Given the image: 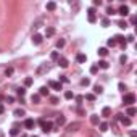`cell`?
<instances>
[{
    "label": "cell",
    "instance_id": "obj_25",
    "mask_svg": "<svg viewBox=\"0 0 137 137\" xmlns=\"http://www.w3.org/2000/svg\"><path fill=\"white\" fill-rule=\"evenodd\" d=\"M65 98H68V100H71V98H74V94L71 92V90H66V92H65Z\"/></svg>",
    "mask_w": 137,
    "mask_h": 137
},
{
    "label": "cell",
    "instance_id": "obj_32",
    "mask_svg": "<svg viewBox=\"0 0 137 137\" xmlns=\"http://www.w3.org/2000/svg\"><path fill=\"white\" fill-rule=\"evenodd\" d=\"M32 82H34V81H32V78H26V79H24V85H26V87L32 85Z\"/></svg>",
    "mask_w": 137,
    "mask_h": 137
},
{
    "label": "cell",
    "instance_id": "obj_5",
    "mask_svg": "<svg viewBox=\"0 0 137 137\" xmlns=\"http://www.w3.org/2000/svg\"><path fill=\"white\" fill-rule=\"evenodd\" d=\"M87 13H89V15H87L89 23H95V21H97V16H95V8H94V7H92V8H89V10H87Z\"/></svg>",
    "mask_w": 137,
    "mask_h": 137
},
{
    "label": "cell",
    "instance_id": "obj_6",
    "mask_svg": "<svg viewBox=\"0 0 137 137\" xmlns=\"http://www.w3.org/2000/svg\"><path fill=\"white\" fill-rule=\"evenodd\" d=\"M48 87H52V89H55V90H61L63 89V84L58 82V81H48Z\"/></svg>",
    "mask_w": 137,
    "mask_h": 137
},
{
    "label": "cell",
    "instance_id": "obj_45",
    "mask_svg": "<svg viewBox=\"0 0 137 137\" xmlns=\"http://www.w3.org/2000/svg\"><path fill=\"white\" fill-rule=\"evenodd\" d=\"M118 87H119V90H123V92L126 90V85H124V82H119V84H118Z\"/></svg>",
    "mask_w": 137,
    "mask_h": 137
},
{
    "label": "cell",
    "instance_id": "obj_37",
    "mask_svg": "<svg viewBox=\"0 0 137 137\" xmlns=\"http://www.w3.org/2000/svg\"><path fill=\"white\" fill-rule=\"evenodd\" d=\"M11 74H13V68H11V66H8V68L5 69V76L8 78V76H11Z\"/></svg>",
    "mask_w": 137,
    "mask_h": 137
},
{
    "label": "cell",
    "instance_id": "obj_28",
    "mask_svg": "<svg viewBox=\"0 0 137 137\" xmlns=\"http://www.w3.org/2000/svg\"><path fill=\"white\" fill-rule=\"evenodd\" d=\"M16 94L20 95V97H24V94H26V89H24V87H20V89L16 90Z\"/></svg>",
    "mask_w": 137,
    "mask_h": 137
},
{
    "label": "cell",
    "instance_id": "obj_29",
    "mask_svg": "<svg viewBox=\"0 0 137 137\" xmlns=\"http://www.w3.org/2000/svg\"><path fill=\"white\" fill-rule=\"evenodd\" d=\"M74 98H76V103H78V105H81L82 100H84V97H82V95H74Z\"/></svg>",
    "mask_w": 137,
    "mask_h": 137
},
{
    "label": "cell",
    "instance_id": "obj_7",
    "mask_svg": "<svg viewBox=\"0 0 137 137\" xmlns=\"http://www.w3.org/2000/svg\"><path fill=\"white\" fill-rule=\"evenodd\" d=\"M118 15L127 16V15H129V7H127V5H121V7H119V10H118Z\"/></svg>",
    "mask_w": 137,
    "mask_h": 137
},
{
    "label": "cell",
    "instance_id": "obj_38",
    "mask_svg": "<svg viewBox=\"0 0 137 137\" xmlns=\"http://www.w3.org/2000/svg\"><path fill=\"white\" fill-rule=\"evenodd\" d=\"M106 45H108V47H115V45H116L115 39H108V40H106Z\"/></svg>",
    "mask_w": 137,
    "mask_h": 137
},
{
    "label": "cell",
    "instance_id": "obj_51",
    "mask_svg": "<svg viewBox=\"0 0 137 137\" xmlns=\"http://www.w3.org/2000/svg\"><path fill=\"white\" fill-rule=\"evenodd\" d=\"M131 137H137V132H136V131H132V132H131Z\"/></svg>",
    "mask_w": 137,
    "mask_h": 137
},
{
    "label": "cell",
    "instance_id": "obj_11",
    "mask_svg": "<svg viewBox=\"0 0 137 137\" xmlns=\"http://www.w3.org/2000/svg\"><path fill=\"white\" fill-rule=\"evenodd\" d=\"M76 61H78V63H85V61H87V55L78 53V55H76Z\"/></svg>",
    "mask_w": 137,
    "mask_h": 137
},
{
    "label": "cell",
    "instance_id": "obj_49",
    "mask_svg": "<svg viewBox=\"0 0 137 137\" xmlns=\"http://www.w3.org/2000/svg\"><path fill=\"white\" fill-rule=\"evenodd\" d=\"M7 102H10V103H13V102H15V98H13V97H8V98H7Z\"/></svg>",
    "mask_w": 137,
    "mask_h": 137
},
{
    "label": "cell",
    "instance_id": "obj_36",
    "mask_svg": "<svg viewBox=\"0 0 137 137\" xmlns=\"http://www.w3.org/2000/svg\"><path fill=\"white\" fill-rule=\"evenodd\" d=\"M100 131H102V132L108 131V124H106V123H100Z\"/></svg>",
    "mask_w": 137,
    "mask_h": 137
},
{
    "label": "cell",
    "instance_id": "obj_48",
    "mask_svg": "<svg viewBox=\"0 0 137 137\" xmlns=\"http://www.w3.org/2000/svg\"><path fill=\"white\" fill-rule=\"evenodd\" d=\"M136 21H137V18H136V16H132V18H131V24H136Z\"/></svg>",
    "mask_w": 137,
    "mask_h": 137
},
{
    "label": "cell",
    "instance_id": "obj_33",
    "mask_svg": "<svg viewBox=\"0 0 137 137\" xmlns=\"http://www.w3.org/2000/svg\"><path fill=\"white\" fill-rule=\"evenodd\" d=\"M102 26L108 27V26H110V20H108V18H103V20H102Z\"/></svg>",
    "mask_w": 137,
    "mask_h": 137
},
{
    "label": "cell",
    "instance_id": "obj_1",
    "mask_svg": "<svg viewBox=\"0 0 137 137\" xmlns=\"http://www.w3.org/2000/svg\"><path fill=\"white\" fill-rule=\"evenodd\" d=\"M39 124H40V127H42L44 132H50V131H52V127H53V123L45 121L44 118H40V119H39Z\"/></svg>",
    "mask_w": 137,
    "mask_h": 137
},
{
    "label": "cell",
    "instance_id": "obj_26",
    "mask_svg": "<svg viewBox=\"0 0 137 137\" xmlns=\"http://www.w3.org/2000/svg\"><path fill=\"white\" fill-rule=\"evenodd\" d=\"M118 26L121 27V29H126V27L129 26V24H127V23L124 21V20H121V21H118Z\"/></svg>",
    "mask_w": 137,
    "mask_h": 137
},
{
    "label": "cell",
    "instance_id": "obj_14",
    "mask_svg": "<svg viewBox=\"0 0 137 137\" xmlns=\"http://www.w3.org/2000/svg\"><path fill=\"white\" fill-rule=\"evenodd\" d=\"M13 115L20 118V116H24V115H26V111H24V108H16V110L13 111Z\"/></svg>",
    "mask_w": 137,
    "mask_h": 137
},
{
    "label": "cell",
    "instance_id": "obj_3",
    "mask_svg": "<svg viewBox=\"0 0 137 137\" xmlns=\"http://www.w3.org/2000/svg\"><path fill=\"white\" fill-rule=\"evenodd\" d=\"M48 69H50V66H48L47 63H44V65H40V66H39V68H37L36 74H37V76H42V74H45V73H47Z\"/></svg>",
    "mask_w": 137,
    "mask_h": 137
},
{
    "label": "cell",
    "instance_id": "obj_50",
    "mask_svg": "<svg viewBox=\"0 0 137 137\" xmlns=\"http://www.w3.org/2000/svg\"><path fill=\"white\" fill-rule=\"evenodd\" d=\"M3 111H5V108H3V105H2V103H0V115H2V113H3Z\"/></svg>",
    "mask_w": 137,
    "mask_h": 137
},
{
    "label": "cell",
    "instance_id": "obj_42",
    "mask_svg": "<svg viewBox=\"0 0 137 137\" xmlns=\"http://www.w3.org/2000/svg\"><path fill=\"white\" fill-rule=\"evenodd\" d=\"M10 134H11V136H18V134H20V131H18L16 127H13V129L10 131Z\"/></svg>",
    "mask_w": 137,
    "mask_h": 137
},
{
    "label": "cell",
    "instance_id": "obj_52",
    "mask_svg": "<svg viewBox=\"0 0 137 137\" xmlns=\"http://www.w3.org/2000/svg\"><path fill=\"white\" fill-rule=\"evenodd\" d=\"M31 137H39V136H31Z\"/></svg>",
    "mask_w": 137,
    "mask_h": 137
},
{
    "label": "cell",
    "instance_id": "obj_31",
    "mask_svg": "<svg viewBox=\"0 0 137 137\" xmlns=\"http://www.w3.org/2000/svg\"><path fill=\"white\" fill-rule=\"evenodd\" d=\"M50 58H52L53 61H58V58H60V55H58V52H52V55H50Z\"/></svg>",
    "mask_w": 137,
    "mask_h": 137
},
{
    "label": "cell",
    "instance_id": "obj_41",
    "mask_svg": "<svg viewBox=\"0 0 137 137\" xmlns=\"http://www.w3.org/2000/svg\"><path fill=\"white\" fill-rule=\"evenodd\" d=\"M134 40H136V39H134V36H132V34H129V36L126 37V42H134Z\"/></svg>",
    "mask_w": 137,
    "mask_h": 137
},
{
    "label": "cell",
    "instance_id": "obj_39",
    "mask_svg": "<svg viewBox=\"0 0 137 137\" xmlns=\"http://www.w3.org/2000/svg\"><path fill=\"white\" fill-rule=\"evenodd\" d=\"M63 47H65V40L63 39H60V40L57 42V48H63Z\"/></svg>",
    "mask_w": 137,
    "mask_h": 137
},
{
    "label": "cell",
    "instance_id": "obj_4",
    "mask_svg": "<svg viewBox=\"0 0 137 137\" xmlns=\"http://www.w3.org/2000/svg\"><path fill=\"white\" fill-rule=\"evenodd\" d=\"M81 126H82V124H81L79 121L71 123V124H68V126H66V131H68V132H74V131H78V129H79Z\"/></svg>",
    "mask_w": 137,
    "mask_h": 137
},
{
    "label": "cell",
    "instance_id": "obj_24",
    "mask_svg": "<svg viewBox=\"0 0 137 137\" xmlns=\"http://www.w3.org/2000/svg\"><path fill=\"white\" fill-rule=\"evenodd\" d=\"M98 55H100V57H106V55H108V50H106L105 47H100L98 48Z\"/></svg>",
    "mask_w": 137,
    "mask_h": 137
},
{
    "label": "cell",
    "instance_id": "obj_18",
    "mask_svg": "<svg viewBox=\"0 0 137 137\" xmlns=\"http://www.w3.org/2000/svg\"><path fill=\"white\" fill-rule=\"evenodd\" d=\"M53 34H55V27H47L45 29V36L47 37H52Z\"/></svg>",
    "mask_w": 137,
    "mask_h": 137
},
{
    "label": "cell",
    "instance_id": "obj_22",
    "mask_svg": "<svg viewBox=\"0 0 137 137\" xmlns=\"http://www.w3.org/2000/svg\"><path fill=\"white\" fill-rule=\"evenodd\" d=\"M31 100H32V103H39V102H40V95L39 94H32Z\"/></svg>",
    "mask_w": 137,
    "mask_h": 137
},
{
    "label": "cell",
    "instance_id": "obj_2",
    "mask_svg": "<svg viewBox=\"0 0 137 137\" xmlns=\"http://www.w3.org/2000/svg\"><path fill=\"white\" fill-rule=\"evenodd\" d=\"M123 103L126 106H131L132 103H136V95L134 94H124V97H123Z\"/></svg>",
    "mask_w": 137,
    "mask_h": 137
},
{
    "label": "cell",
    "instance_id": "obj_8",
    "mask_svg": "<svg viewBox=\"0 0 137 137\" xmlns=\"http://www.w3.org/2000/svg\"><path fill=\"white\" fill-rule=\"evenodd\" d=\"M34 126H36V121H34V119H31V118L24 119V127H26V129H34Z\"/></svg>",
    "mask_w": 137,
    "mask_h": 137
},
{
    "label": "cell",
    "instance_id": "obj_9",
    "mask_svg": "<svg viewBox=\"0 0 137 137\" xmlns=\"http://www.w3.org/2000/svg\"><path fill=\"white\" fill-rule=\"evenodd\" d=\"M32 44H34V45H40V44H42V36H40V34H34V36H32Z\"/></svg>",
    "mask_w": 137,
    "mask_h": 137
},
{
    "label": "cell",
    "instance_id": "obj_30",
    "mask_svg": "<svg viewBox=\"0 0 137 137\" xmlns=\"http://www.w3.org/2000/svg\"><path fill=\"white\" fill-rule=\"evenodd\" d=\"M89 84H90V79H89V78H84V79L81 81V85H84V87H87Z\"/></svg>",
    "mask_w": 137,
    "mask_h": 137
},
{
    "label": "cell",
    "instance_id": "obj_46",
    "mask_svg": "<svg viewBox=\"0 0 137 137\" xmlns=\"http://www.w3.org/2000/svg\"><path fill=\"white\" fill-rule=\"evenodd\" d=\"M50 102H52V105H57V103H58V98H57V97H50Z\"/></svg>",
    "mask_w": 137,
    "mask_h": 137
},
{
    "label": "cell",
    "instance_id": "obj_43",
    "mask_svg": "<svg viewBox=\"0 0 137 137\" xmlns=\"http://www.w3.org/2000/svg\"><path fill=\"white\" fill-rule=\"evenodd\" d=\"M106 15H115V10H113L111 7H108V8H106Z\"/></svg>",
    "mask_w": 137,
    "mask_h": 137
},
{
    "label": "cell",
    "instance_id": "obj_47",
    "mask_svg": "<svg viewBox=\"0 0 137 137\" xmlns=\"http://www.w3.org/2000/svg\"><path fill=\"white\" fill-rule=\"evenodd\" d=\"M102 5V0H94V8L95 7H100Z\"/></svg>",
    "mask_w": 137,
    "mask_h": 137
},
{
    "label": "cell",
    "instance_id": "obj_27",
    "mask_svg": "<svg viewBox=\"0 0 137 137\" xmlns=\"http://www.w3.org/2000/svg\"><path fill=\"white\" fill-rule=\"evenodd\" d=\"M94 92H95V94H102V92H103V87H102V85H98V84H97V85H95V87H94Z\"/></svg>",
    "mask_w": 137,
    "mask_h": 137
},
{
    "label": "cell",
    "instance_id": "obj_35",
    "mask_svg": "<svg viewBox=\"0 0 137 137\" xmlns=\"http://www.w3.org/2000/svg\"><path fill=\"white\" fill-rule=\"evenodd\" d=\"M85 100L94 102V100H95V95H94V94H85Z\"/></svg>",
    "mask_w": 137,
    "mask_h": 137
},
{
    "label": "cell",
    "instance_id": "obj_10",
    "mask_svg": "<svg viewBox=\"0 0 137 137\" xmlns=\"http://www.w3.org/2000/svg\"><path fill=\"white\" fill-rule=\"evenodd\" d=\"M118 119L121 121L123 126H131V119H129V118H124L123 115H118Z\"/></svg>",
    "mask_w": 137,
    "mask_h": 137
},
{
    "label": "cell",
    "instance_id": "obj_23",
    "mask_svg": "<svg viewBox=\"0 0 137 137\" xmlns=\"http://www.w3.org/2000/svg\"><path fill=\"white\" fill-rule=\"evenodd\" d=\"M136 113H137V110L134 106H127V116H134Z\"/></svg>",
    "mask_w": 137,
    "mask_h": 137
},
{
    "label": "cell",
    "instance_id": "obj_15",
    "mask_svg": "<svg viewBox=\"0 0 137 137\" xmlns=\"http://www.w3.org/2000/svg\"><path fill=\"white\" fill-rule=\"evenodd\" d=\"M98 68L108 69V68H110V63H108V61H105V60H100V61H98Z\"/></svg>",
    "mask_w": 137,
    "mask_h": 137
},
{
    "label": "cell",
    "instance_id": "obj_34",
    "mask_svg": "<svg viewBox=\"0 0 137 137\" xmlns=\"http://www.w3.org/2000/svg\"><path fill=\"white\" fill-rule=\"evenodd\" d=\"M98 73V66L94 65V66H90V74H97Z\"/></svg>",
    "mask_w": 137,
    "mask_h": 137
},
{
    "label": "cell",
    "instance_id": "obj_13",
    "mask_svg": "<svg viewBox=\"0 0 137 137\" xmlns=\"http://www.w3.org/2000/svg\"><path fill=\"white\" fill-rule=\"evenodd\" d=\"M90 123H92L94 126L100 124V118H98V115H92V116H90Z\"/></svg>",
    "mask_w": 137,
    "mask_h": 137
},
{
    "label": "cell",
    "instance_id": "obj_12",
    "mask_svg": "<svg viewBox=\"0 0 137 137\" xmlns=\"http://www.w3.org/2000/svg\"><path fill=\"white\" fill-rule=\"evenodd\" d=\"M58 65H60L61 68H68L69 61H68V60H66V58H65V57H60V58H58Z\"/></svg>",
    "mask_w": 137,
    "mask_h": 137
},
{
    "label": "cell",
    "instance_id": "obj_17",
    "mask_svg": "<svg viewBox=\"0 0 137 137\" xmlns=\"http://www.w3.org/2000/svg\"><path fill=\"white\" fill-rule=\"evenodd\" d=\"M55 123H57V126H63L65 123H66V119H65V116L60 115V116L57 118V121H55Z\"/></svg>",
    "mask_w": 137,
    "mask_h": 137
},
{
    "label": "cell",
    "instance_id": "obj_19",
    "mask_svg": "<svg viewBox=\"0 0 137 137\" xmlns=\"http://www.w3.org/2000/svg\"><path fill=\"white\" fill-rule=\"evenodd\" d=\"M111 115V108L110 106H105L103 110H102V116H110Z\"/></svg>",
    "mask_w": 137,
    "mask_h": 137
},
{
    "label": "cell",
    "instance_id": "obj_21",
    "mask_svg": "<svg viewBox=\"0 0 137 137\" xmlns=\"http://www.w3.org/2000/svg\"><path fill=\"white\" fill-rule=\"evenodd\" d=\"M42 24H44V20H42V18H39V20H37V21L34 23L32 26H34V29H39V27L42 26Z\"/></svg>",
    "mask_w": 137,
    "mask_h": 137
},
{
    "label": "cell",
    "instance_id": "obj_20",
    "mask_svg": "<svg viewBox=\"0 0 137 137\" xmlns=\"http://www.w3.org/2000/svg\"><path fill=\"white\" fill-rule=\"evenodd\" d=\"M39 95H40V97H42V95H48V87H45V85L40 87V89H39Z\"/></svg>",
    "mask_w": 137,
    "mask_h": 137
},
{
    "label": "cell",
    "instance_id": "obj_44",
    "mask_svg": "<svg viewBox=\"0 0 137 137\" xmlns=\"http://www.w3.org/2000/svg\"><path fill=\"white\" fill-rule=\"evenodd\" d=\"M119 61H121V63L124 65V63L127 61V57H126V55H121V58H119Z\"/></svg>",
    "mask_w": 137,
    "mask_h": 137
},
{
    "label": "cell",
    "instance_id": "obj_40",
    "mask_svg": "<svg viewBox=\"0 0 137 137\" xmlns=\"http://www.w3.org/2000/svg\"><path fill=\"white\" fill-rule=\"evenodd\" d=\"M58 82H61V84H63V82H69V79L66 76H60V81H58Z\"/></svg>",
    "mask_w": 137,
    "mask_h": 137
},
{
    "label": "cell",
    "instance_id": "obj_16",
    "mask_svg": "<svg viewBox=\"0 0 137 137\" xmlns=\"http://www.w3.org/2000/svg\"><path fill=\"white\" fill-rule=\"evenodd\" d=\"M45 8H47L48 11H55V10H57V3H55V2H48Z\"/></svg>",
    "mask_w": 137,
    "mask_h": 137
}]
</instances>
